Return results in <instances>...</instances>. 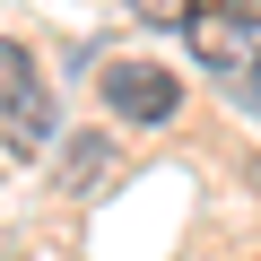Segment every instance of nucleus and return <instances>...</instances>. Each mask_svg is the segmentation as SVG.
<instances>
[{
	"instance_id": "obj_1",
	"label": "nucleus",
	"mask_w": 261,
	"mask_h": 261,
	"mask_svg": "<svg viewBox=\"0 0 261 261\" xmlns=\"http://www.w3.org/2000/svg\"><path fill=\"white\" fill-rule=\"evenodd\" d=\"M96 96H105V113L113 122H140V130H166L174 113H183V87H174V70L166 61H105L96 70Z\"/></svg>"
},
{
	"instance_id": "obj_2",
	"label": "nucleus",
	"mask_w": 261,
	"mask_h": 261,
	"mask_svg": "<svg viewBox=\"0 0 261 261\" xmlns=\"http://www.w3.org/2000/svg\"><path fill=\"white\" fill-rule=\"evenodd\" d=\"M183 35H192V53H200L218 79H244V70L261 61V27H252V18H235V9H218V0H200Z\"/></svg>"
},
{
	"instance_id": "obj_3",
	"label": "nucleus",
	"mask_w": 261,
	"mask_h": 261,
	"mask_svg": "<svg viewBox=\"0 0 261 261\" xmlns=\"http://www.w3.org/2000/svg\"><path fill=\"white\" fill-rule=\"evenodd\" d=\"M113 183H122V148L105 140V130H70V148H61V192L96 200V192H113Z\"/></svg>"
},
{
	"instance_id": "obj_4",
	"label": "nucleus",
	"mask_w": 261,
	"mask_h": 261,
	"mask_svg": "<svg viewBox=\"0 0 261 261\" xmlns=\"http://www.w3.org/2000/svg\"><path fill=\"white\" fill-rule=\"evenodd\" d=\"M27 96H44V79H35V53L0 35V122H9V113H18Z\"/></svg>"
},
{
	"instance_id": "obj_5",
	"label": "nucleus",
	"mask_w": 261,
	"mask_h": 261,
	"mask_svg": "<svg viewBox=\"0 0 261 261\" xmlns=\"http://www.w3.org/2000/svg\"><path fill=\"white\" fill-rule=\"evenodd\" d=\"M200 0H130V18H148V27H192Z\"/></svg>"
},
{
	"instance_id": "obj_6",
	"label": "nucleus",
	"mask_w": 261,
	"mask_h": 261,
	"mask_svg": "<svg viewBox=\"0 0 261 261\" xmlns=\"http://www.w3.org/2000/svg\"><path fill=\"white\" fill-rule=\"evenodd\" d=\"M218 9H235V18H252V27H261V0H218Z\"/></svg>"
},
{
	"instance_id": "obj_7",
	"label": "nucleus",
	"mask_w": 261,
	"mask_h": 261,
	"mask_svg": "<svg viewBox=\"0 0 261 261\" xmlns=\"http://www.w3.org/2000/svg\"><path fill=\"white\" fill-rule=\"evenodd\" d=\"M235 87H244V96H252V105H261V61H252V70H244V79H235Z\"/></svg>"
}]
</instances>
